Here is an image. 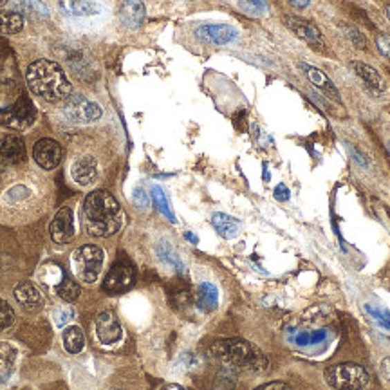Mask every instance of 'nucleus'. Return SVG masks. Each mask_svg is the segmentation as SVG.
I'll return each instance as SVG.
<instances>
[{"instance_id":"obj_1","label":"nucleus","mask_w":390,"mask_h":390,"mask_svg":"<svg viewBox=\"0 0 390 390\" xmlns=\"http://www.w3.org/2000/svg\"><path fill=\"white\" fill-rule=\"evenodd\" d=\"M85 230L93 237H111L121 226V206L107 190H94L84 201Z\"/></svg>"},{"instance_id":"obj_2","label":"nucleus","mask_w":390,"mask_h":390,"mask_svg":"<svg viewBox=\"0 0 390 390\" xmlns=\"http://www.w3.org/2000/svg\"><path fill=\"white\" fill-rule=\"evenodd\" d=\"M28 85L32 93L47 102H64L73 93V85L65 76L64 69L56 62L46 58L29 65Z\"/></svg>"},{"instance_id":"obj_3","label":"nucleus","mask_w":390,"mask_h":390,"mask_svg":"<svg viewBox=\"0 0 390 390\" xmlns=\"http://www.w3.org/2000/svg\"><path fill=\"white\" fill-rule=\"evenodd\" d=\"M208 354L228 367L241 371L262 372L268 369V358L255 345L241 338L219 340L210 347Z\"/></svg>"},{"instance_id":"obj_4","label":"nucleus","mask_w":390,"mask_h":390,"mask_svg":"<svg viewBox=\"0 0 390 390\" xmlns=\"http://www.w3.org/2000/svg\"><path fill=\"white\" fill-rule=\"evenodd\" d=\"M324 378L331 389L362 390L369 385V371L358 363H336L325 369Z\"/></svg>"},{"instance_id":"obj_5","label":"nucleus","mask_w":390,"mask_h":390,"mask_svg":"<svg viewBox=\"0 0 390 390\" xmlns=\"http://www.w3.org/2000/svg\"><path fill=\"white\" fill-rule=\"evenodd\" d=\"M103 260H105V253L102 248L96 244H85L78 248L73 255V270L76 277H80L84 282L93 284L102 271Z\"/></svg>"},{"instance_id":"obj_6","label":"nucleus","mask_w":390,"mask_h":390,"mask_svg":"<svg viewBox=\"0 0 390 390\" xmlns=\"http://www.w3.org/2000/svg\"><path fill=\"white\" fill-rule=\"evenodd\" d=\"M35 116H37V111L32 107L31 100L26 94H22L11 107L0 111V123L10 129L22 130L31 125Z\"/></svg>"},{"instance_id":"obj_7","label":"nucleus","mask_w":390,"mask_h":390,"mask_svg":"<svg viewBox=\"0 0 390 390\" xmlns=\"http://www.w3.org/2000/svg\"><path fill=\"white\" fill-rule=\"evenodd\" d=\"M64 114L67 120L80 123V125H87L94 123L102 118V107L98 103L91 102L85 96H69L65 100Z\"/></svg>"},{"instance_id":"obj_8","label":"nucleus","mask_w":390,"mask_h":390,"mask_svg":"<svg viewBox=\"0 0 390 390\" xmlns=\"http://www.w3.org/2000/svg\"><path fill=\"white\" fill-rule=\"evenodd\" d=\"M136 282V270L134 266L121 260L112 266L111 271L107 273L105 280H103V289L112 295H120V292L129 291Z\"/></svg>"},{"instance_id":"obj_9","label":"nucleus","mask_w":390,"mask_h":390,"mask_svg":"<svg viewBox=\"0 0 390 390\" xmlns=\"http://www.w3.org/2000/svg\"><path fill=\"white\" fill-rule=\"evenodd\" d=\"M62 147L58 141L51 140V138H44L38 140L32 147V158L37 161V165L44 170H53L60 165L62 161Z\"/></svg>"},{"instance_id":"obj_10","label":"nucleus","mask_w":390,"mask_h":390,"mask_svg":"<svg viewBox=\"0 0 390 390\" xmlns=\"http://www.w3.org/2000/svg\"><path fill=\"white\" fill-rule=\"evenodd\" d=\"M197 38L212 46H226L237 38V29L230 24H203L195 31Z\"/></svg>"},{"instance_id":"obj_11","label":"nucleus","mask_w":390,"mask_h":390,"mask_svg":"<svg viewBox=\"0 0 390 390\" xmlns=\"http://www.w3.org/2000/svg\"><path fill=\"white\" fill-rule=\"evenodd\" d=\"M51 239L56 244H67L75 237V215L71 208L58 210V214L53 219L51 226H49Z\"/></svg>"},{"instance_id":"obj_12","label":"nucleus","mask_w":390,"mask_h":390,"mask_svg":"<svg viewBox=\"0 0 390 390\" xmlns=\"http://www.w3.org/2000/svg\"><path fill=\"white\" fill-rule=\"evenodd\" d=\"M298 69L302 71L304 75H306V78L309 80L316 89H320L322 94H325V96L331 98V100H335L336 103L342 102L338 89H336V85L331 82V78L325 75L324 71L318 69V67H315V65L311 64H306V62H298Z\"/></svg>"},{"instance_id":"obj_13","label":"nucleus","mask_w":390,"mask_h":390,"mask_svg":"<svg viewBox=\"0 0 390 390\" xmlns=\"http://www.w3.org/2000/svg\"><path fill=\"white\" fill-rule=\"evenodd\" d=\"M96 336L103 345H114L120 342L121 336H123V331H121L120 320H118L114 313L105 311L102 315H98Z\"/></svg>"},{"instance_id":"obj_14","label":"nucleus","mask_w":390,"mask_h":390,"mask_svg":"<svg viewBox=\"0 0 390 390\" xmlns=\"http://www.w3.org/2000/svg\"><path fill=\"white\" fill-rule=\"evenodd\" d=\"M282 20L298 38H302V40H306V42L311 44V46H324V37H322L320 29L316 28L315 24L309 22V20L291 17V15H284Z\"/></svg>"},{"instance_id":"obj_15","label":"nucleus","mask_w":390,"mask_h":390,"mask_svg":"<svg viewBox=\"0 0 390 390\" xmlns=\"http://www.w3.org/2000/svg\"><path fill=\"white\" fill-rule=\"evenodd\" d=\"M351 67H353L354 75L362 80L363 85L367 87V91L372 94V96H381V94H385L387 91L385 80H383V76H381L374 67H371L369 64H363V62H353Z\"/></svg>"},{"instance_id":"obj_16","label":"nucleus","mask_w":390,"mask_h":390,"mask_svg":"<svg viewBox=\"0 0 390 390\" xmlns=\"http://www.w3.org/2000/svg\"><path fill=\"white\" fill-rule=\"evenodd\" d=\"M71 177L80 186H89L96 181L98 165L93 156H82L71 167Z\"/></svg>"},{"instance_id":"obj_17","label":"nucleus","mask_w":390,"mask_h":390,"mask_svg":"<svg viewBox=\"0 0 390 390\" xmlns=\"http://www.w3.org/2000/svg\"><path fill=\"white\" fill-rule=\"evenodd\" d=\"M24 158H26V145L20 136L10 134L0 140V161L17 165Z\"/></svg>"},{"instance_id":"obj_18","label":"nucleus","mask_w":390,"mask_h":390,"mask_svg":"<svg viewBox=\"0 0 390 390\" xmlns=\"http://www.w3.org/2000/svg\"><path fill=\"white\" fill-rule=\"evenodd\" d=\"M15 298L29 311H37L44 304V298L38 288L31 282H22L15 288Z\"/></svg>"},{"instance_id":"obj_19","label":"nucleus","mask_w":390,"mask_h":390,"mask_svg":"<svg viewBox=\"0 0 390 390\" xmlns=\"http://www.w3.org/2000/svg\"><path fill=\"white\" fill-rule=\"evenodd\" d=\"M120 19L129 29H138L145 19V6L141 2H125L120 10Z\"/></svg>"},{"instance_id":"obj_20","label":"nucleus","mask_w":390,"mask_h":390,"mask_svg":"<svg viewBox=\"0 0 390 390\" xmlns=\"http://www.w3.org/2000/svg\"><path fill=\"white\" fill-rule=\"evenodd\" d=\"M212 224H214L215 232L223 239H233L237 237L239 230H241V223L235 217H230L226 214H214L212 217Z\"/></svg>"},{"instance_id":"obj_21","label":"nucleus","mask_w":390,"mask_h":390,"mask_svg":"<svg viewBox=\"0 0 390 390\" xmlns=\"http://www.w3.org/2000/svg\"><path fill=\"white\" fill-rule=\"evenodd\" d=\"M62 342H64V349L69 354H78L85 345L84 331L80 329L78 325H69L62 335Z\"/></svg>"},{"instance_id":"obj_22","label":"nucleus","mask_w":390,"mask_h":390,"mask_svg":"<svg viewBox=\"0 0 390 390\" xmlns=\"http://www.w3.org/2000/svg\"><path fill=\"white\" fill-rule=\"evenodd\" d=\"M197 306H199L203 311H214V309H217L219 291L214 284H201L199 289H197Z\"/></svg>"},{"instance_id":"obj_23","label":"nucleus","mask_w":390,"mask_h":390,"mask_svg":"<svg viewBox=\"0 0 390 390\" xmlns=\"http://www.w3.org/2000/svg\"><path fill=\"white\" fill-rule=\"evenodd\" d=\"M17 349L8 342H0V380H6L13 374L17 363Z\"/></svg>"},{"instance_id":"obj_24","label":"nucleus","mask_w":390,"mask_h":390,"mask_svg":"<svg viewBox=\"0 0 390 390\" xmlns=\"http://www.w3.org/2000/svg\"><path fill=\"white\" fill-rule=\"evenodd\" d=\"M24 19L17 11H0V32L2 35H17L22 31Z\"/></svg>"},{"instance_id":"obj_25","label":"nucleus","mask_w":390,"mask_h":390,"mask_svg":"<svg viewBox=\"0 0 390 390\" xmlns=\"http://www.w3.org/2000/svg\"><path fill=\"white\" fill-rule=\"evenodd\" d=\"M55 291L65 302H75L76 298L80 297V291H82V289H80V284L76 282L75 279H71V277L65 275L64 279H62V282L55 288Z\"/></svg>"},{"instance_id":"obj_26","label":"nucleus","mask_w":390,"mask_h":390,"mask_svg":"<svg viewBox=\"0 0 390 390\" xmlns=\"http://www.w3.org/2000/svg\"><path fill=\"white\" fill-rule=\"evenodd\" d=\"M60 6L67 13L75 15V17H91V15L100 13L102 10L96 2H62Z\"/></svg>"},{"instance_id":"obj_27","label":"nucleus","mask_w":390,"mask_h":390,"mask_svg":"<svg viewBox=\"0 0 390 390\" xmlns=\"http://www.w3.org/2000/svg\"><path fill=\"white\" fill-rule=\"evenodd\" d=\"M340 28L344 29L345 37L358 47V49H365L367 47V38L358 28H354L353 24H340Z\"/></svg>"},{"instance_id":"obj_28","label":"nucleus","mask_w":390,"mask_h":390,"mask_svg":"<svg viewBox=\"0 0 390 390\" xmlns=\"http://www.w3.org/2000/svg\"><path fill=\"white\" fill-rule=\"evenodd\" d=\"M152 199H154V203H156V208L161 212L165 217H168L172 223H176V217H174V212L170 210V205H168V201H167V197H165V194H162V190L161 188H152Z\"/></svg>"},{"instance_id":"obj_29","label":"nucleus","mask_w":390,"mask_h":390,"mask_svg":"<svg viewBox=\"0 0 390 390\" xmlns=\"http://www.w3.org/2000/svg\"><path fill=\"white\" fill-rule=\"evenodd\" d=\"M15 322V311L11 309V306L8 302H4L0 298V331L11 327Z\"/></svg>"},{"instance_id":"obj_30","label":"nucleus","mask_w":390,"mask_h":390,"mask_svg":"<svg viewBox=\"0 0 390 390\" xmlns=\"http://www.w3.org/2000/svg\"><path fill=\"white\" fill-rule=\"evenodd\" d=\"M365 309H367L369 315H371L372 318H374V320L381 325V327H385V329L390 331V311L389 309H381V307H372V306H367Z\"/></svg>"},{"instance_id":"obj_31","label":"nucleus","mask_w":390,"mask_h":390,"mask_svg":"<svg viewBox=\"0 0 390 390\" xmlns=\"http://www.w3.org/2000/svg\"><path fill=\"white\" fill-rule=\"evenodd\" d=\"M158 253L159 257H161L165 262H168V264H172L174 268H177L179 271H183V264H181V259L176 255L172 251V248L170 246H165V244H161V246L158 248Z\"/></svg>"},{"instance_id":"obj_32","label":"nucleus","mask_w":390,"mask_h":390,"mask_svg":"<svg viewBox=\"0 0 390 390\" xmlns=\"http://www.w3.org/2000/svg\"><path fill=\"white\" fill-rule=\"evenodd\" d=\"M239 8L250 15H262L268 11V4L266 2H239Z\"/></svg>"},{"instance_id":"obj_33","label":"nucleus","mask_w":390,"mask_h":390,"mask_svg":"<svg viewBox=\"0 0 390 390\" xmlns=\"http://www.w3.org/2000/svg\"><path fill=\"white\" fill-rule=\"evenodd\" d=\"M376 46H378V49H380L381 55L387 56V58H390V35H387V32H381V35H378Z\"/></svg>"},{"instance_id":"obj_34","label":"nucleus","mask_w":390,"mask_h":390,"mask_svg":"<svg viewBox=\"0 0 390 390\" xmlns=\"http://www.w3.org/2000/svg\"><path fill=\"white\" fill-rule=\"evenodd\" d=\"M255 390H292V389L288 385V383H284V381H271V383L257 387Z\"/></svg>"},{"instance_id":"obj_35","label":"nucleus","mask_w":390,"mask_h":390,"mask_svg":"<svg viewBox=\"0 0 390 390\" xmlns=\"http://www.w3.org/2000/svg\"><path fill=\"white\" fill-rule=\"evenodd\" d=\"M380 376L381 380L385 381L387 385H390V356L385 358L380 365Z\"/></svg>"},{"instance_id":"obj_36","label":"nucleus","mask_w":390,"mask_h":390,"mask_svg":"<svg viewBox=\"0 0 390 390\" xmlns=\"http://www.w3.org/2000/svg\"><path fill=\"white\" fill-rule=\"evenodd\" d=\"M132 199H134V203L138 206H149V197H147V194H145L141 188H136L134 190V195H132Z\"/></svg>"},{"instance_id":"obj_37","label":"nucleus","mask_w":390,"mask_h":390,"mask_svg":"<svg viewBox=\"0 0 390 390\" xmlns=\"http://www.w3.org/2000/svg\"><path fill=\"white\" fill-rule=\"evenodd\" d=\"M275 199L286 203V201L289 199L288 186H286V185H279V186H277V188H275Z\"/></svg>"},{"instance_id":"obj_38","label":"nucleus","mask_w":390,"mask_h":390,"mask_svg":"<svg viewBox=\"0 0 390 390\" xmlns=\"http://www.w3.org/2000/svg\"><path fill=\"white\" fill-rule=\"evenodd\" d=\"M347 149H349V152H351V156H353V158H354V159H356V162H358V165H362V167H367L369 162H367V158H365V156H362V154L358 152V150H356V149H354L353 145H349Z\"/></svg>"},{"instance_id":"obj_39","label":"nucleus","mask_w":390,"mask_h":390,"mask_svg":"<svg viewBox=\"0 0 390 390\" xmlns=\"http://www.w3.org/2000/svg\"><path fill=\"white\" fill-rule=\"evenodd\" d=\"M291 6H295V8H307V6H309V2H302V0H295V2H291Z\"/></svg>"},{"instance_id":"obj_40","label":"nucleus","mask_w":390,"mask_h":390,"mask_svg":"<svg viewBox=\"0 0 390 390\" xmlns=\"http://www.w3.org/2000/svg\"><path fill=\"white\" fill-rule=\"evenodd\" d=\"M185 237H186V239H188V241H192V242H194V244H197V242H199V241H197V239H195V237H194V235H192V232H186V235H185Z\"/></svg>"},{"instance_id":"obj_41","label":"nucleus","mask_w":390,"mask_h":390,"mask_svg":"<svg viewBox=\"0 0 390 390\" xmlns=\"http://www.w3.org/2000/svg\"><path fill=\"white\" fill-rule=\"evenodd\" d=\"M385 11H387V17H389V20H390V4H389V6H387V8H385Z\"/></svg>"}]
</instances>
